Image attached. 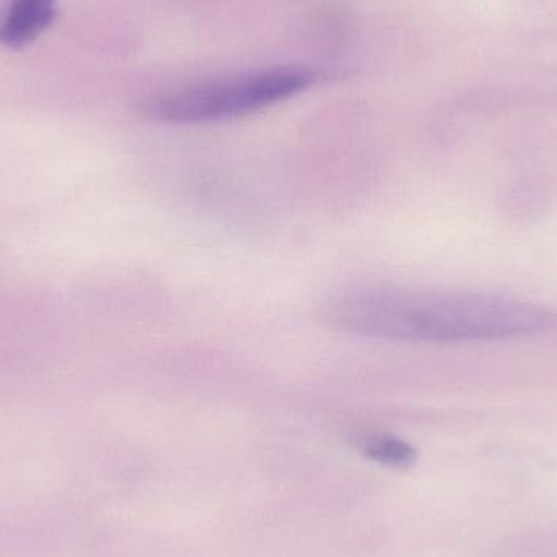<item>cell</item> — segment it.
Instances as JSON below:
<instances>
[{
    "mask_svg": "<svg viewBox=\"0 0 557 557\" xmlns=\"http://www.w3.org/2000/svg\"><path fill=\"white\" fill-rule=\"evenodd\" d=\"M323 320L339 333L367 339L454 344L535 333L549 318L532 304L500 295L363 288L333 298Z\"/></svg>",
    "mask_w": 557,
    "mask_h": 557,
    "instance_id": "6da1fadb",
    "label": "cell"
},
{
    "mask_svg": "<svg viewBox=\"0 0 557 557\" xmlns=\"http://www.w3.org/2000/svg\"><path fill=\"white\" fill-rule=\"evenodd\" d=\"M317 72L305 65H281L227 81L209 82L157 95L143 104V113L170 124H201L257 113L307 90Z\"/></svg>",
    "mask_w": 557,
    "mask_h": 557,
    "instance_id": "7a4b0ae2",
    "label": "cell"
},
{
    "mask_svg": "<svg viewBox=\"0 0 557 557\" xmlns=\"http://www.w3.org/2000/svg\"><path fill=\"white\" fill-rule=\"evenodd\" d=\"M55 0H2L0 45L22 49L35 41L55 18Z\"/></svg>",
    "mask_w": 557,
    "mask_h": 557,
    "instance_id": "3957f363",
    "label": "cell"
},
{
    "mask_svg": "<svg viewBox=\"0 0 557 557\" xmlns=\"http://www.w3.org/2000/svg\"><path fill=\"white\" fill-rule=\"evenodd\" d=\"M363 457L388 468H409L414 465L418 454L414 447L392 434H367L360 438Z\"/></svg>",
    "mask_w": 557,
    "mask_h": 557,
    "instance_id": "277c9868",
    "label": "cell"
}]
</instances>
